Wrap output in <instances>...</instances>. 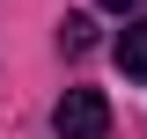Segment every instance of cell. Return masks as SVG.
I'll list each match as a JSON object with an SVG mask.
<instances>
[{"label":"cell","mask_w":147,"mask_h":139,"mask_svg":"<svg viewBox=\"0 0 147 139\" xmlns=\"http://www.w3.org/2000/svg\"><path fill=\"white\" fill-rule=\"evenodd\" d=\"M52 132L59 139H110V103H103V88H66L52 110Z\"/></svg>","instance_id":"cell-1"},{"label":"cell","mask_w":147,"mask_h":139,"mask_svg":"<svg viewBox=\"0 0 147 139\" xmlns=\"http://www.w3.org/2000/svg\"><path fill=\"white\" fill-rule=\"evenodd\" d=\"M110 51H118V73H125V81H147V15H132Z\"/></svg>","instance_id":"cell-2"},{"label":"cell","mask_w":147,"mask_h":139,"mask_svg":"<svg viewBox=\"0 0 147 139\" xmlns=\"http://www.w3.org/2000/svg\"><path fill=\"white\" fill-rule=\"evenodd\" d=\"M59 44H66V51H88V44H96V22L88 15H66V22H59Z\"/></svg>","instance_id":"cell-3"},{"label":"cell","mask_w":147,"mask_h":139,"mask_svg":"<svg viewBox=\"0 0 147 139\" xmlns=\"http://www.w3.org/2000/svg\"><path fill=\"white\" fill-rule=\"evenodd\" d=\"M103 7H118V15H125V7H147V0H103Z\"/></svg>","instance_id":"cell-4"}]
</instances>
